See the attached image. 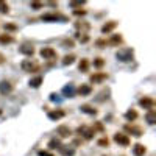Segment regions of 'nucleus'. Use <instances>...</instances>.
I'll list each match as a JSON object with an SVG mask.
<instances>
[{
	"label": "nucleus",
	"instance_id": "nucleus-18",
	"mask_svg": "<svg viewBox=\"0 0 156 156\" xmlns=\"http://www.w3.org/2000/svg\"><path fill=\"white\" fill-rule=\"evenodd\" d=\"M62 94L66 95V97H73V95H75V87H73V84L64 86V87H62Z\"/></svg>",
	"mask_w": 156,
	"mask_h": 156
},
{
	"label": "nucleus",
	"instance_id": "nucleus-17",
	"mask_svg": "<svg viewBox=\"0 0 156 156\" xmlns=\"http://www.w3.org/2000/svg\"><path fill=\"white\" fill-rule=\"evenodd\" d=\"M30 87H34V89H37L39 86H41L42 84V76L41 75H37V76H33L31 78V80H30Z\"/></svg>",
	"mask_w": 156,
	"mask_h": 156
},
{
	"label": "nucleus",
	"instance_id": "nucleus-8",
	"mask_svg": "<svg viewBox=\"0 0 156 156\" xmlns=\"http://www.w3.org/2000/svg\"><path fill=\"white\" fill-rule=\"evenodd\" d=\"M19 51L22 55H25V56H33L34 55V47L30 45V44H22L19 47Z\"/></svg>",
	"mask_w": 156,
	"mask_h": 156
},
{
	"label": "nucleus",
	"instance_id": "nucleus-6",
	"mask_svg": "<svg viewBox=\"0 0 156 156\" xmlns=\"http://www.w3.org/2000/svg\"><path fill=\"white\" fill-rule=\"evenodd\" d=\"M114 140H115L119 145H123V147H128V145H129V137H128V134H125V133H115V134H114Z\"/></svg>",
	"mask_w": 156,
	"mask_h": 156
},
{
	"label": "nucleus",
	"instance_id": "nucleus-11",
	"mask_svg": "<svg viewBox=\"0 0 156 156\" xmlns=\"http://www.w3.org/2000/svg\"><path fill=\"white\" fill-rule=\"evenodd\" d=\"M56 133L59 134V137H69L72 134V129L69 126H66V125H59L58 129H56Z\"/></svg>",
	"mask_w": 156,
	"mask_h": 156
},
{
	"label": "nucleus",
	"instance_id": "nucleus-32",
	"mask_svg": "<svg viewBox=\"0 0 156 156\" xmlns=\"http://www.w3.org/2000/svg\"><path fill=\"white\" fill-rule=\"evenodd\" d=\"M75 27H76V30H89V23H80V22H78L76 25H75Z\"/></svg>",
	"mask_w": 156,
	"mask_h": 156
},
{
	"label": "nucleus",
	"instance_id": "nucleus-21",
	"mask_svg": "<svg viewBox=\"0 0 156 156\" xmlns=\"http://www.w3.org/2000/svg\"><path fill=\"white\" fill-rule=\"evenodd\" d=\"M145 120H147L150 125H154V122H156V111H154V109H150V111L147 112Z\"/></svg>",
	"mask_w": 156,
	"mask_h": 156
},
{
	"label": "nucleus",
	"instance_id": "nucleus-14",
	"mask_svg": "<svg viewBox=\"0 0 156 156\" xmlns=\"http://www.w3.org/2000/svg\"><path fill=\"white\" fill-rule=\"evenodd\" d=\"M122 42H123V39H122L120 34H112L109 37V41H106V44H109V45H119Z\"/></svg>",
	"mask_w": 156,
	"mask_h": 156
},
{
	"label": "nucleus",
	"instance_id": "nucleus-31",
	"mask_svg": "<svg viewBox=\"0 0 156 156\" xmlns=\"http://www.w3.org/2000/svg\"><path fill=\"white\" fill-rule=\"evenodd\" d=\"M108 144H109L108 137H101V139L98 140V145H100V147H108Z\"/></svg>",
	"mask_w": 156,
	"mask_h": 156
},
{
	"label": "nucleus",
	"instance_id": "nucleus-23",
	"mask_svg": "<svg viewBox=\"0 0 156 156\" xmlns=\"http://www.w3.org/2000/svg\"><path fill=\"white\" fill-rule=\"evenodd\" d=\"M12 41H14V39H12L11 34H8V33L0 34V44H11Z\"/></svg>",
	"mask_w": 156,
	"mask_h": 156
},
{
	"label": "nucleus",
	"instance_id": "nucleus-29",
	"mask_svg": "<svg viewBox=\"0 0 156 156\" xmlns=\"http://www.w3.org/2000/svg\"><path fill=\"white\" fill-rule=\"evenodd\" d=\"M73 44H75V42H73V39H64V41H62V45L66 47V48H67V47H69V48L73 47Z\"/></svg>",
	"mask_w": 156,
	"mask_h": 156
},
{
	"label": "nucleus",
	"instance_id": "nucleus-15",
	"mask_svg": "<svg viewBox=\"0 0 156 156\" xmlns=\"http://www.w3.org/2000/svg\"><path fill=\"white\" fill-rule=\"evenodd\" d=\"M90 92H92V86L90 84H81L78 87V94L80 95H89Z\"/></svg>",
	"mask_w": 156,
	"mask_h": 156
},
{
	"label": "nucleus",
	"instance_id": "nucleus-2",
	"mask_svg": "<svg viewBox=\"0 0 156 156\" xmlns=\"http://www.w3.org/2000/svg\"><path fill=\"white\" fill-rule=\"evenodd\" d=\"M22 70L23 72H39V64L33 59H25L22 61Z\"/></svg>",
	"mask_w": 156,
	"mask_h": 156
},
{
	"label": "nucleus",
	"instance_id": "nucleus-27",
	"mask_svg": "<svg viewBox=\"0 0 156 156\" xmlns=\"http://www.w3.org/2000/svg\"><path fill=\"white\" fill-rule=\"evenodd\" d=\"M8 11H9V5L3 0H0V14H8Z\"/></svg>",
	"mask_w": 156,
	"mask_h": 156
},
{
	"label": "nucleus",
	"instance_id": "nucleus-34",
	"mask_svg": "<svg viewBox=\"0 0 156 156\" xmlns=\"http://www.w3.org/2000/svg\"><path fill=\"white\" fill-rule=\"evenodd\" d=\"M86 2H84V0H81V2H70L69 5L72 6V8H78V6H83Z\"/></svg>",
	"mask_w": 156,
	"mask_h": 156
},
{
	"label": "nucleus",
	"instance_id": "nucleus-3",
	"mask_svg": "<svg viewBox=\"0 0 156 156\" xmlns=\"http://www.w3.org/2000/svg\"><path fill=\"white\" fill-rule=\"evenodd\" d=\"M115 58L122 61V62H126V61H131L133 59V50L131 48H123V50H119L115 53Z\"/></svg>",
	"mask_w": 156,
	"mask_h": 156
},
{
	"label": "nucleus",
	"instance_id": "nucleus-10",
	"mask_svg": "<svg viewBox=\"0 0 156 156\" xmlns=\"http://www.w3.org/2000/svg\"><path fill=\"white\" fill-rule=\"evenodd\" d=\"M66 115V112H64L62 109H53V111H48V119L50 120H59L61 117Z\"/></svg>",
	"mask_w": 156,
	"mask_h": 156
},
{
	"label": "nucleus",
	"instance_id": "nucleus-4",
	"mask_svg": "<svg viewBox=\"0 0 156 156\" xmlns=\"http://www.w3.org/2000/svg\"><path fill=\"white\" fill-rule=\"evenodd\" d=\"M44 22H56V20H67L66 16L62 14H56V12H47V14H44L41 17Z\"/></svg>",
	"mask_w": 156,
	"mask_h": 156
},
{
	"label": "nucleus",
	"instance_id": "nucleus-36",
	"mask_svg": "<svg viewBox=\"0 0 156 156\" xmlns=\"http://www.w3.org/2000/svg\"><path fill=\"white\" fill-rule=\"evenodd\" d=\"M73 14H75V16H84V14H86V11H84V9H81V11H80V9H76V11H73Z\"/></svg>",
	"mask_w": 156,
	"mask_h": 156
},
{
	"label": "nucleus",
	"instance_id": "nucleus-1",
	"mask_svg": "<svg viewBox=\"0 0 156 156\" xmlns=\"http://www.w3.org/2000/svg\"><path fill=\"white\" fill-rule=\"evenodd\" d=\"M76 133L80 134L81 137H84L86 140H89V139H92V137H94L95 129H94V128H90V126H87V125H81V126H78V128H76Z\"/></svg>",
	"mask_w": 156,
	"mask_h": 156
},
{
	"label": "nucleus",
	"instance_id": "nucleus-28",
	"mask_svg": "<svg viewBox=\"0 0 156 156\" xmlns=\"http://www.w3.org/2000/svg\"><path fill=\"white\" fill-rule=\"evenodd\" d=\"M73 61H75V55H66L62 59V64L64 66H69V64H73Z\"/></svg>",
	"mask_w": 156,
	"mask_h": 156
},
{
	"label": "nucleus",
	"instance_id": "nucleus-26",
	"mask_svg": "<svg viewBox=\"0 0 156 156\" xmlns=\"http://www.w3.org/2000/svg\"><path fill=\"white\" fill-rule=\"evenodd\" d=\"M62 144H61V140L59 139H51L50 142H48V147L51 148V150H56V148H59Z\"/></svg>",
	"mask_w": 156,
	"mask_h": 156
},
{
	"label": "nucleus",
	"instance_id": "nucleus-40",
	"mask_svg": "<svg viewBox=\"0 0 156 156\" xmlns=\"http://www.w3.org/2000/svg\"><path fill=\"white\" fill-rule=\"evenodd\" d=\"M0 114H2V111H0Z\"/></svg>",
	"mask_w": 156,
	"mask_h": 156
},
{
	"label": "nucleus",
	"instance_id": "nucleus-37",
	"mask_svg": "<svg viewBox=\"0 0 156 156\" xmlns=\"http://www.w3.org/2000/svg\"><path fill=\"white\" fill-rule=\"evenodd\" d=\"M97 45L101 48V47H105L106 45V41H103V39H98V41H97Z\"/></svg>",
	"mask_w": 156,
	"mask_h": 156
},
{
	"label": "nucleus",
	"instance_id": "nucleus-38",
	"mask_svg": "<svg viewBox=\"0 0 156 156\" xmlns=\"http://www.w3.org/2000/svg\"><path fill=\"white\" fill-rule=\"evenodd\" d=\"M39 156H53L51 153H48V151H44V150H41L39 151Z\"/></svg>",
	"mask_w": 156,
	"mask_h": 156
},
{
	"label": "nucleus",
	"instance_id": "nucleus-19",
	"mask_svg": "<svg viewBox=\"0 0 156 156\" xmlns=\"http://www.w3.org/2000/svg\"><path fill=\"white\" fill-rule=\"evenodd\" d=\"M108 75L106 73H94V75H90V81L92 83H100L103 80H106Z\"/></svg>",
	"mask_w": 156,
	"mask_h": 156
},
{
	"label": "nucleus",
	"instance_id": "nucleus-9",
	"mask_svg": "<svg viewBox=\"0 0 156 156\" xmlns=\"http://www.w3.org/2000/svg\"><path fill=\"white\" fill-rule=\"evenodd\" d=\"M12 92V84L9 81H0V94L2 95H8Z\"/></svg>",
	"mask_w": 156,
	"mask_h": 156
},
{
	"label": "nucleus",
	"instance_id": "nucleus-24",
	"mask_svg": "<svg viewBox=\"0 0 156 156\" xmlns=\"http://www.w3.org/2000/svg\"><path fill=\"white\" fill-rule=\"evenodd\" d=\"M78 69H80V72H87V69H89V59L83 58L80 61V64H78Z\"/></svg>",
	"mask_w": 156,
	"mask_h": 156
},
{
	"label": "nucleus",
	"instance_id": "nucleus-12",
	"mask_svg": "<svg viewBox=\"0 0 156 156\" xmlns=\"http://www.w3.org/2000/svg\"><path fill=\"white\" fill-rule=\"evenodd\" d=\"M125 129L128 133H131L133 136H136V137H140L142 136V128H139V126H134V125H125Z\"/></svg>",
	"mask_w": 156,
	"mask_h": 156
},
{
	"label": "nucleus",
	"instance_id": "nucleus-35",
	"mask_svg": "<svg viewBox=\"0 0 156 156\" xmlns=\"http://www.w3.org/2000/svg\"><path fill=\"white\" fill-rule=\"evenodd\" d=\"M17 27L16 25H12V23H5V30H16Z\"/></svg>",
	"mask_w": 156,
	"mask_h": 156
},
{
	"label": "nucleus",
	"instance_id": "nucleus-7",
	"mask_svg": "<svg viewBox=\"0 0 156 156\" xmlns=\"http://www.w3.org/2000/svg\"><path fill=\"white\" fill-rule=\"evenodd\" d=\"M139 105L144 108V109H153V106H154V100L151 98V97H144V98H140L139 100Z\"/></svg>",
	"mask_w": 156,
	"mask_h": 156
},
{
	"label": "nucleus",
	"instance_id": "nucleus-25",
	"mask_svg": "<svg viewBox=\"0 0 156 156\" xmlns=\"http://www.w3.org/2000/svg\"><path fill=\"white\" fill-rule=\"evenodd\" d=\"M125 119H126V120H129V122L136 120V119H137V112H136L134 109H129V111H126V114H125Z\"/></svg>",
	"mask_w": 156,
	"mask_h": 156
},
{
	"label": "nucleus",
	"instance_id": "nucleus-39",
	"mask_svg": "<svg viewBox=\"0 0 156 156\" xmlns=\"http://www.w3.org/2000/svg\"><path fill=\"white\" fill-rule=\"evenodd\" d=\"M3 61H5V59H3V56H2V55H0V64H2Z\"/></svg>",
	"mask_w": 156,
	"mask_h": 156
},
{
	"label": "nucleus",
	"instance_id": "nucleus-5",
	"mask_svg": "<svg viewBox=\"0 0 156 156\" xmlns=\"http://www.w3.org/2000/svg\"><path fill=\"white\" fill-rule=\"evenodd\" d=\"M39 55L44 59H53V58H56V50L53 47H44V48H41Z\"/></svg>",
	"mask_w": 156,
	"mask_h": 156
},
{
	"label": "nucleus",
	"instance_id": "nucleus-13",
	"mask_svg": "<svg viewBox=\"0 0 156 156\" xmlns=\"http://www.w3.org/2000/svg\"><path fill=\"white\" fill-rule=\"evenodd\" d=\"M133 153H134V156H144L147 153V148L142 145V144H136L133 147Z\"/></svg>",
	"mask_w": 156,
	"mask_h": 156
},
{
	"label": "nucleus",
	"instance_id": "nucleus-33",
	"mask_svg": "<svg viewBox=\"0 0 156 156\" xmlns=\"http://www.w3.org/2000/svg\"><path fill=\"white\" fill-rule=\"evenodd\" d=\"M103 64H105V61H103L101 58H95V59H94V66H95V67H101Z\"/></svg>",
	"mask_w": 156,
	"mask_h": 156
},
{
	"label": "nucleus",
	"instance_id": "nucleus-22",
	"mask_svg": "<svg viewBox=\"0 0 156 156\" xmlns=\"http://www.w3.org/2000/svg\"><path fill=\"white\" fill-rule=\"evenodd\" d=\"M58 150H59L61 154H64V156H73V154H75V150H73V148H69L67 145H61Z\"/></svg>",
	"mask_w": 156,
	"mask_h": 156
},
{
	"label": "nucleus",
	"instance_id": "nucleus-20",
	"mask_svg": "<svg viewBox=\"0 0 156 156\" xmlns=\"http://www.w3.org/2000/svg\"><path fill=\"white\" fill-rule=\"evenodd\" d=\"M84 114H89V115H95L97 114V109L94 108V106H90V105H81V108H80Z\"/></svg>",
	"mask_w": 156,
	"mask_h": 156
},
{
	"label": "nucleus",
	"instance_id": "nucleus-16",
	"mask_svg": "<svg viewBox=\"0 0 156 156\" xmlns=\"http://www.w3.org/2000/svg\"><path fill=\"white\" fill-rule=\"evenodd\" d=\"M117 27V22H114V20H111V22H108V23H105L101 27V33H111L114 28Z\"/></svg>",
	"mask_w": 156,
	"mask_h": 156
},
{
	"label": "nucleus",
	"instance_id": "nucleus-30",
	"mask_svg": "<svg viewBox=\"0 0 156 156\" xmlns=\"http://www.w3.org/2000/svg\"><path fill=\"white\" fill-rule=\"evenodd\" d=\"M30 6H31L33 9H41V8L44 6V3H42V2H31Z\"/></svg>",
	"mask_w": 156,
	"mask_h": 156
}]
</instances>
